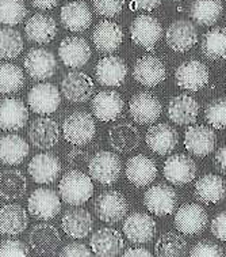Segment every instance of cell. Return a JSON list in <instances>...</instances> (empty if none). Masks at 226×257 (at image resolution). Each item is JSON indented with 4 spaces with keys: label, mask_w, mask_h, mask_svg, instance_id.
Returning <instances> with one entry per match:
<instances>
[{
    "label": "cell",
    "mask_w": 226,
    "mask_h": 257,
    "mask_svg": "<svg viewBox=\"0 0 226 257\" xmlns=\"http://www.w3.org/2000/svg\"><path fill=\"white\" fill-rule=\"evenodd\" d=\"M28 141L36 149H53L60 141V126L53 118L38 117L30 122L28 130Z\"/></svg>",
    "instance_id": "cell-9"
},
{
    "label": "cell",
    "mask_w": 226,
    "mask_h": 257,
    "mask_svg": "<svg viewBox=\"0 0 226 257\" xmlns=\"http://www.w3.org/2000/svg\"><path fill=\"white\" fill-rule=\"evenodd\" d=\"M95 76L102 86L120 87L128 76V64L120 56L110 55L98 61Z\"/></svg>",
    "instance_id": "cell-17"
},
{
    "label": "cell",
    "mask_w": 226,
    "mask_h": 257,
    "mask_svg": "<svg viewBox=\"0 0 226 257\" xmlns=\"http://www.w3.org/2000/svg\"><path fill=\"white\" fill-rule=\"evenodd\" d=\"M24 51V38L18 30L0 29V59H16Z\"/></svg>",
    "instance_id": "cell-43"
},
{
    "label": "cell",
    "mask_w": 226,
    "mask_h": 257,
    "mask_svg": "<svg viewBox=\"0 0 226 257\" xmlns=\"http://www.w3.org/2000/svg\"><path fill=\"white\" fill-rule=\"evenodd\" d=\"M28 191V180L20 170L7 169L0 173V196L4 200H16Z\"/></svg>",
    "instance_id": "cell-38"
},
{
    "label": "cell",
    "mask_w": 226,
    "mask_h": 257,
    "mask_svg": "<svg viewBox=\"0 0 226 257\" xmlns=\"http://www.w3.org/2000/svg\"><path fill=\"white\" fill-rule=\"evenodd\" d=\"M92 5L98 15L112 18L122 11L125 0H92Z\"/></svg>",
    "instance_id": "cell-46"
},
{
    "label": "cell",
    "mask_w": 226,
    "mask_h": 257,
    "mask_svg": "<svg viewBox=\"0 0 226 257\" xmlns=\"http://www.w3.org/2000/svg\"><path fill=\"white\" fill-rule=\"evenodd\" d=\"M188 250V245L182 235L168 231L158 237L154 243V253L156 256L162 257H179L184 256Z\"/></svg>",
    "instance_id": "cell-41"
},
{
    "label": "cell",
    "mask_w": 226,
    "mask_h": 257,
    "mask_svg": "<svg viewBox=\"0 0 226 257\" xmlns=\"http://www.w3.org/2000/svg\"><path fill=\"white\" fill-rule=\"evenodd\" d=\"M24 70L34 80H45L52 78L57 71V60L50 51L44 48H32L24 60Z\"/></svg>",
    "instance_id": "cell-8"
},
{
    "label": "cell",
    "mask_w": 226,
    "mask_h": 257,
    "mask_svg": "<svg viewBox=\"0 0 226 257\" xmlns=\"http://www.w3.org/2000/svg\"><path fill=\"white\" fill-rule=\"evenodd\" d=\"M60 231L53 224L38 223L28 231L30 248L37 254H53L60 248Z\"/></svg>",
    "instance_id": "cell-21"
},
{
    "label": "cell",
    "mask_w": 226,
    "mask_h": 257,
    "mask_svg": "<svg viewBox=\"0 0 226 257\" xmlns=\"http://www.w3.org/2000/svg\"><path fill=\"white\" fill-rule=\"evenodd\" d=\"M26 37L38 45H45L53 41L57 34V22L48 14H34L24 26Z\"/></svg>",
    "instance_id": "cell-33"
},
{
    "label": "cell",
    "mask_w": 226,
    "mask_h": 257,
    "mask_svg": "<svg viewBox=\"0 0 226 257\" xmlns=\"http://www.w3.org/2000/svg\"><path fill=\"white\" fill-rule=\"evenodd\" d=\"M175 189L166 184H157L145 192L144 195V206L149 212L157 216H166L174 212L176 207Z\"/></svg>",
    "instance_id": "cell-7"
},
{
    "label": "cell",
    "mask_w": 226,
    "mask_h": 257,
    "mask_svg": "<svg viewBox=\"0 0 226 257\" xmlns=\"http://www.w3.org/2000/svg\"><path fill=\"white\" fill-rule=\"evenodd\" d=\"M61 91L64 98L70 102L82 103L87 102L92 97L95 91L92 79L84 72L80 71H70L65 75L61 82Z\"/></svg>",
    "instance_id": "cell-12"
},
{
    "label": "cell",
    "mask_w": 226,
    "mask_h": 257,
    "mask_svg": "<svg viewBox=\"0 0 226 257\" xmlns=\"http://www.w3.org/2000/svg\"><path fill=\"white\" fill-rule=\"evenodd\" d=\"M162 36V24L150 15H138L130 26V37L133 42L146 51H153Z\"/></svg>",
    "instance_id": "cell-6"
},
{
    "label": "cell",
    "mask_w": 226,
    "mask_h": 257,
    "mask_svg": "<svg viewBox=\"0 0 226 257\" xmlns=\"http://www.w3.org/2000/svg\"><path fill=\"white\" fill-rule=\"evenodd\" d=\"M162 102L156 95L148 91L134 94L129 101V112L133 120L138 124H152L162 114Z\"/></svg>",
    "instance_id": "cell-10"
},
{
    "label": "cell",
    "mask_w": 226,
    "mask_h": 257,
    "mask_svg": "<svg viewBox=\"0 0 226 257\" xmlns=\"http://www.w3.org/2000/svg\"><path fill=\"white\" fill-rule=\"evenodd\" d=\"M66 159H68V162H70V166H80V165H83L84 162L87 161L88 154L87 151H84V150L74 149L68 153Z\"/></svg>",
    "instance_id": "cell-51"
},
{
    "label": "cell",
    "mask_w": 226,
    "mask_h": 257,
    "mask_svg": "<svg viewBox=\"0 0 226 257\" xmlns=\"http://www.w3.org/2000/svg\"><path fill=\"white\" fill-rule=\"evenodd\" d=\"M28 120V106L22 99L4 98L0 101V128L3 131H19Z\"/></svg>",
    "instance_id": "cell-27"
},
{
    "label": "cell",
    "mask_w": 226,
    "mask_h": 257,
    "mask_svg": "<svg viewBox=\"0 0 226 257\" xmlns=\"http://www.w3.org/2000/svg\"><path fill=\"white\" fill-rule=\"evenodd\" d=\"M212 233L217 239L226 242V211H222L212 218Z\"/></svg>",
    "instance_id": "cell-49"
},
{
    "label": "cell",
    "mask_w": 226,
    "mask_h": 257,
    "mask_svg": "<svg viewBox=\"0 0 226 257\" xmlns=\"http://www.w3.org/2000/svg\"><path fill=\"white\" fill-rule=\"evenodd\" d=\"M61 25L66 30L78 33L87 30L92 24V13L86 2L76 0L62 6L60 13Z\"/></svg>",
    "instance_id": "cell-23"
},
{
    "label": "cell",
    "mask_w": 226,
    "mask_h": 257,
    "mask_svg": "<svg viewBox=\"0 0 226 257\" xmlns=\"http://www.w3.org/2000/svg\"><path fill=\"white\" fill-rule=\"evenodd\" d=\"M200 49L210 60L226 59V28H214L204 34L200 42Z\"/></svg>",
    "instance_id": "cell-40"
},
{
    "label": "cell",
    "mask_w": 226,
    "mask_h": 257,
    "mask_svg": "<svg viewBox=\"0 0 226 257\" xmlns=\"http://www.w3.org/2000/svg\"><path fill=\"white\" fill-rule=\"evenodd\" d=\"M28 226V211L19 204H4L0 207V233L18 235Z\"/></svg>",
    "instance_id": "cell-37"
},
{
    "label": "cell",
    "mask_w": 226,
    "mask_h": 257,
    "mask_svg": "<svg viewBox=\"0 0 226 257\" xmlns=\"http://www.w3.org/2000/svg\"><path fill=\"white\" fill-rule=\"evenodd\" d=\"M28 172L34 183L53 184L61 173V162L54 154L42 153L32 157Z\"/></svg>",
    "instance_id": "cell-19"
},
{
    "label": "cell",
    "mask_w": 226,
    "mask_h": 257,
    "mask_svg": "<svg viewBox=\"0 0 226 257\" xmlns=\"http://www.w3.org/2000/svg\"><path fill=\"white\" fill-rule=\"evenodd\" d=\"M92 227L94 220L90 211L78 206L70 208L61 218V229L70 238H86L92 231Z\"/></svg>",
    "instance_id": "cell-28"
},
{
    "label": "cell",
    "mask_w": 226,
    "mask_h": 257,
    "mask_svg": "<svg viewBox=\"0 0 226 257\" xmlns=\"http://www.w3.org/2000/svg\"><path fill=\"white\" fill-rule=\"evenodd\" d=\"M30 153L28 142L18 134H7L0 138V162L7 166H18Z\"/></svg>",
    "instance_id": "cell-35"
},
{
    "label": "cell",
    "mask_w": 226,
    "mask_h": 257,
    "mask_svg": "<svg viewBox=\"0 0 226 257\" xmlns=\"http://www.w3.org/2000/svg\"><path fill=\"white\" fill-rule=\"evenodd\" d=\"M166 40L172 51L183 53L190 51L198 42V30L187 19H178L166 29Z\"/></svg>",
    "instance_id": "cell-16"
},
{
    "label": "cell",
    "mask_w": 226,
    "mask_h": 257,
    "mask_svg": "<svg viewBox=\"0 0 226 257\" xmlns=\"http://www.w3.org/2000/svg\"><path fill=\"white\" fill-rule=\"evenodd\" d=\"M122 229L130 242L148 243L156 235V222L144 212H134L126 218Z\"/></svg>",
    "instance_id": "cell-22"
},
{
    "label": "cell",
    "mask_w": 226,
    "mask_h": 257,
    "mask_svg": "<svg viewBox=\"0 0 226 257\" xmlns=\"http://www.w3.org/2000/svg\"><path fill=\"white\" fill-rule=\"evenodd\" d=\"M91 250L87 245L83 242H70L65 245L61 250V256L65 257H74V256H91Z\"/></svg>",
    "instance_id": "cell-50"
},
{
    "label": "cell",
    "mask_w": 226,
    "mask_h": 257,
    "mask_svg": "<svg viewBox=\"0 0 226 257\" xmlns=\"http://www.w3.org/2000/svg\"><path fill=\"white\" fill-rule=\"evenodd\" d=\"M28 103L37 114H52L60 106V91L54 84L38 83L28 91Z\"/></svg>",
    "instance_id": "cell-11"
},
{
    "label": "cell",
    "mask_w": 226,
    "mask_h": 257,
    "mask_svg": "<svg viewBox=\"0 0 226 257\" xmlns=\"http://www.w3.org/2000/svg\"><path fill=\"white\" fill-rule=\"evenodd\" d=\"M208 212L195 203H187L180 207L175 214V226L180 233L195 235L202 233L208 226Z\"/></svg>",
    "instance_id": "cell-14"
},
{
    "label": "cell",
    "mask_w": 226,
    "mask_h": 257,
    "mask_svg": "<svg viewBox=\"0 0 226 257\" xmlns=\"http://www.w3.org/2000/svg\"><path fill=\"white\" fill-rule=\"evenodd\" d=\"M28 15L24 0H0V24L15 26Z\"/></svg>",
    "instance_id": "cell-44"
},
{
    "label": "cell",
    "mask_w": 226,
    "mask_h": 257,
    "mask_svg": "<svg viewBox=\"0 0 226 257\" xmlns=\"http://www.w3.org/2000/svg\"><path fill=\"white\" fill-rule=\"evenodd\" d=\"M222 254L224 252L221 246L212 241H200L194 245V248L190 252L191 257H220Z\"/></svg>",
    "instance_id": "cell-48"
},
{
    "label": "cell",
    "mask_w": 226,
    "mask_h": 257,
    "mask_svg": "<svg viewBox=\"0 0 226 257\" xmlns=\"http://www.w3.org/2000/svg\"><path fill=\"white\" fill-rule=\"evenodd\" d=\"M168 118L179 125H190L196 121L199 114L198 101L188 94H179L168 103Z\"/></svg>",
    "instance_id": "cell-30"
},
{
    "label": "cell",
    "mask_w": 226,
    "mask_h": 257,
    "mask_svg": "<svg viewBox=\"0 0 226 257\" xmlns=\"http://www.w3.org/2000/svg\"><path fill=\"white\" fill-rule=\"evenodd\" d=\"M94 210L102 222L114 224L125 218L129 210V204L120 192L104 191L99 193V196L95 199Z\"/></svg>",
    "instance_id": "cell-3"
},
{
    "label": "cell",
    "mask_w": 226,
    "mask_h": 257,
    "mask_svg": "<svg viewBox=\"0 0 226 257\" xmlns=\"http://www.w3.org/2000/svg\"><path fill=\"white\" fill-rule=\"evenodd\" d=\"M195 197L204 204H217L226 197V181L217 174H206L195 183Z\"/></svg>",
    "instance_id": "cell-36"
},
{
    "label": "cell",
    "mask_w": 226,
    "mask_h": 257,
    "mask_svg": "<svg viewBox=\"0 0 226 257\" xmlns=\"http://www.w3.org/2000/svg\"><path fill=\"white\" fill-rule=\"evenodd\" d=\"M96 132L95 120L91 113L86 110H74L66 116L62 122V134L65 141L74 146H86L94 141Z\"/></svg>",
    "instance_id": "cell-2"
},
{
    "label": "cell",
    "mask_w": 226,
    "mask_h": 257,
    "mask_svg": "<svg viewBox=\"0 0 226 257\" xmlns=\"http://www.w3.org/2000/svg\"><path fill=\"white\" fill-rule=\"evenodd\" d=\"M58 191L64 203L70 206H82L94 195L92 180L80 170H70L61 177Z\"/></svg>",
    "instance_id": "cell-1"
},
{
    "label": "cell",
    "mask_w": 226,
    "mask_h": 257,
    "mask_svg": "<svg viewBox=\"0 0 226 257\" xmlns=\"http://www.w3.org/2000/svg\"><path fill=\"white\" fill-rule=\"evenodd\" d=\"M58 55L65 67L82 68L91 59V48L84 38L70 36L60 42Z\"/></svg>",
    "instance_id": "cell-20"
},
{
    "label": "cell",
    "mask_w": 226,
    "mask_h": 257,
    "mask_svg": "<svg viewBox=\"0 0 226 257\" xmlns=\"http://www.w3.org/2000/svg\"><path fill=\"white\" fill-rule=\"evenodd\" d=\"M122 162L116 153L111 151H98L88 164L90 176L102 185H112L118 181Z\"/></svg>",
    "instance_id": "cell-4"
},
{
    "label": "cell",
    "mask_w": 226,
    "mask_h": 257,
    "mask_svg": "<svg viewBox=\"0 0 226 257\" xmlns=\"http://www.w3.org/2000/svg\"><path fill=\"white\" fill-rule=\"evenodd\" d=\"M175 80L180 89L198 91L208 83V68L198 60L184 61L176 68Z\"/></svg>",
    "instance_id": "cell-15"
},
{
    "label": "cell",
    "mask_w": 226,
    "mask_h": 257,
    "mask_svg": "<svg viewBox=\"0 0 226 257\" xmlns=\"http://www.w3.org/2000/svg\"><path fill=\"white\" fill-rule=\"evenodd\" d=\"M134 79L146 87H154L166 79V66L158 57L145 55L136 61L133 70Z\"/></svg>",
    "instance_id": "cell-26"
},
{
    "label": "cell",
    "mask_w": 226,
    "mask_h": 257,
    "mask_svg": "<svg viewBox=\"0 0 226 257\" xmlns=\"http://www.w3.org/2000/svg\"><path fill=\"white\" fill-rule=\"evenodd\" d=\"M146 146L158 155L171 154L179 142V134L175 128L166 122L152 125L145 135Z\"/></svg>",
    "instance_id": "cell-25"
},
{
    "label": "cell",
    "mask_w": 226,
    "mask_h": 257,
    "mask_svg": "<svg viewBox=\"0 0 226 257\" xmlns=\"http://www.w3.org/2000/svg\"><path fill=\"white\" fill-rule=\"evenodd\" d=\"M24 86V74L22 68L11 63L0 64V93H16Z\"/></svg>",
    "instance_id": "cell-42"
},
{
    "label": "cell",
    "mask_w": 226,
    "mask_h": 257,
    "mask_svg": "<svg viewBox=\"0 0 226 257\" xmlns=\"http://www.w3.org/2000/svg\"><path fill=\"white\" fill-rule=\"evenodd\" d=\"M91 109L98 120L104 122L112 121L124 113L125 102L114 90H103L92 98Z\"/></svg>",
    "instance_id": "cell-24"
},
{
    "label": "cell",
    "mask_w": 226,
    "mask_h": 257,
    "mask_svg": "<svg viewBox=\"0 0 226 257\" xmlns=\"http://www.w3.org/2000/svg\"><path fill=\"white\" fill-rule=\"evenodd\" d=\"M30 2L38 10H52L58 5V0H30Z\"/></svg>",
    "instance_id": "cell-54"
},
{
    "label": "cell",
    "mask_w": 226,
    "mask_h": 257,
    "mask_svg": "<svg viewBox=\"0 0 226 257\" xmlns=\"http://www.w3.org/2000/svg\"><path fill=\"white\" fill-rule=\"evenodd\" d=\"M108 142L116 151L126 154L138 147L141 135L132 122H118L108 131Z\"/></svg>",
    "instance_id": "cell-34"
},
{
    "label": "cell",
    "mask_w": 226,
    "mask_h": 257,
    "mask_svg": "<svg viewBox=\"0 0 226 257\" xmlns=\"http://www.w3.org/2000/svg\"><path fill=\"white\" fill-rule=\"evenodd\" d=\"M90 246L96 256H118L125 249V239L116 229L102 227L92 234L90 239Z\"/></svg>",
    "instance_id": "cell-18"
},
{
    "label": "cell",
    "mask_w": 226,
    "mask_h": 257,
    "mask_svg": "<svg viewBox=\"0 0 226 257\" xmlns=\"http://www.w3.org/2000/svg\"><path fill=\"white\" fill-rule=\"evenodd\" d=\"M132 9L144 10V11H152L162 5V0H130Z\"/></svg>",
    "instance_id": "cell-52"
},
{
    "label": "cell",
    "mask_w": 226,
    "mask_h": 257,
    "mask_svg": "<svg viewBox=\"0 0 226 257\" xmlns=\"http://www.w3.org/2000/svg\"><path fill=\"white\" fill-rule=\"evenodd\" d=\"M28 208L30 215L36 219H54L61 211L60 196L50 188H38L28 196Z\"/></svg>",
    "instance_id": "cell-5"
},
{
    "label": "cell",
    "mask_w": 226,
    "mask_h": 257,
    "mask_svg": "<svg viewBox=\"0 0 226 257\" xmlns=\"http://www.w3.org/2000/svg\"><path fill=\"white\" fill-rule=\"evenodd\" d=\"M126 257H150L152 253L145 248H128L124 253Z\"/></svg>",
    "instance_id": "cell-55"
},
{
    "label": "cell",
    "mask_w": 226,
    "mask_h": 257,
    "mask_svg": "<svg viewBox=\"0 0 226 257\" xmlns=\"http://www.w3.org/2000/svg\"><path fill=\"white\" fill-rule=\"evenodd\" d=\"M206 121L216 130L226 128V98H216L204 109Z\"/></svg>",
    "instance_id": "cell-45"
},
{
    "label": "cell",
    "mask_w": 226,
    "mask_h": 257,
    "mask_svg": "<svg viewBox=\"0 0 226 257\" xmlns=\"http://www.w3.org/2000/svg\"><path fill=\"white\" fill-rule=\"evenodd\" d=\"M224 11L221 0H194L190 7V17L200 26H212Z\"/></svg>",
    "instance_id": "cell-39"
},
{
    "label": "cell",
    "mask_w": 226,
    "mask_h": 257,
    "mask_svg": "<svg viewBox=\"0 0 226 257\" xmlns=\"http://www.w3.org/2000/svg\"><path fill=\"white\" fill-rule=\"evenodd\" d=\"M124 32L118 24L111 21H102L94 29L92 42L100 53H114L120 47Z\"/></svg>",
    "instance_id": "cell-32"
},
{
    "label": "cell",
    "mask_w": 226,
    "mask_h": 257,
    "mask_svg": "<svg viewBox=\"0 0 226 257\" xmlns=\"http://www.w3.org/2000/svg\"><path fill=\"white\" fill-rule=\"evenodd\" d=\"M217 136L212 128L206 125H191L186 131L184 146L191 154L206 157L216 149Z\"/></svg>",
    "instance_id": "cell-29"
},
{
    "label": "cell",
    "mask_w": 226,
    "mask_h": 257,
    "mask_svg": "<svg viewBox=\"0 0 226 257\" xmlns=\"http://www.w3.org/2000/svg\"><path fill=\"white\" fill-rule=\"evenodd\" d=\"M157 166L146 155H134L126 162V177L137 188H144L154 181Z\"/></svg>",
    "instance_id": "cell-31"
},
{
    "label": "cell",
    "mask_w": 226,
    "mask_h": 257,
    "mask_svg": "<svg viewBox=\"0 0 226 257\" xmlns=\"http://www.w3.org/2000/svg\"><path fill=\"white\" fill-rule=\"evenodd\" d=\"M28 256V245L20 239H6L0 243V257Z\"/></svg>",
    "instance_id": "cell-47"
},
{
    "label": "cell",
    "mask_w": 226,
    "mask_h": 257,
    "mask_svg": "<svg viewBox=\"0 0 226 257\" xmlns=\"http://www.w3.org/2000/svg\"><path fill=\"white\" fill-rule=\"evenodd\" d=\"M214 166L217 169L218 172L226 176V146L218 149L214 157Z\"/></svg>",
    "instance_id": "cell-53"
},
{
    "label": "cell",
    "mask_w": 226,
    "mask_h": 257,
    "mask_svg": "<svg viewBox=\"0 0 226 257\" xmlns=\"http://www.w3.org/2000/svg\"><path fill=\"white\" fill-rule=\"evenodd\" d=\"M162 174L168 183L183 187L190 184L196 176V165L188 155L175 154L166 159Z\"/></svg>",
    "instance_id": "cell-13"
}]
</instances>
